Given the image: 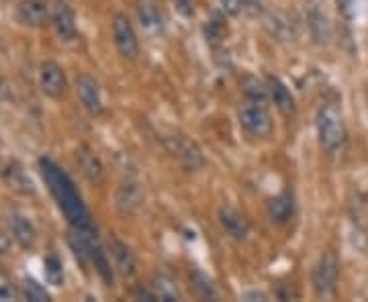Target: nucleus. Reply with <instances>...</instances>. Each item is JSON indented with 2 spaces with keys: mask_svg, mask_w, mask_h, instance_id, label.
<instances>
[{
  "mask_svg": "<svg viewBox=\"0 0 368 302\" xmlns=\"http://www.w3.org/2000/svg\"><path fill=\"white\" fill-rule=\"evenodd\" d=\"M41 170H43V178L48 180L49 190L57 198V205L66 212V217L78 229H90V214L84 209L70 178L64 172H60V167L53 165L49 160H41Z\"/></svg>",
  "mask_w": 368,
  "mask_h": 302,
  "instance_id": "nucleus-1",
  "label": "nucleus"
},
{
  "mask_svg": "<svg viewBox=\"0 0 368 302\" xmlns=\"http://www.w3.org/2000/svg\"><path fill=\"white\" fill-rule=\"evenodd\" d=\"M318 137L321 147L327 153H336L342 147L343 137H346V127H343L342 113L334 107V104H325L321 107L318 113Z\"/></svg>",
  "mask_w": 368,
  "mask_h": 302,
  "instance_id": "nucleus-2",
  "label": "nucleus"
},
{
  "mask_svg": "<svg viewBox=\"0 0 368 302\" xmlns=\"http://www.w3.org/2000/svg\"><path fill=\"white\" fill-rule=\"evenodd\" d=\"M238 118H240L242 129H244L245 133H250L252 137L266 139V137L272 135V131H274V121L270 116L268 109L262 102L247 100L245 104L240 107Z\"/></svg>",
  "mask_w": 368,
  "mask_h": 302,
  "instance_id": "nucleus-3",
  "label": "nucleus"
},
{
  "mask_svg": "<svg viewBox=\"0 0 368 302\" xmlns=\"http://www.w3.org/2000/svg\"><path fill=\"white\" fill-rule=\"evenodd\" d=\"M340 278V259L334 252H325L315 263L313 270V288L319 296H329L334 294Z\"/></svg>",
  "mask_w": 368,
  "mask_h": 302,
  "instance_id": "nucleus-4",
  "label": "nucleus"
},
{
  "mask_svg": "<svg viewBox=\"0 0 368 302\" xmlns=\"http://www.w3.org/2000/svg\"><path fill=\"white\" fill-rule=\"evenodd\" d=\"M166 147L172 156L182 163L184 170L189 172H196L205 165V158H203V151L198 149L195 141H191L184 135H172L166 139Z\"/></svg>",
  "mask_w": 368,
  "mask_h": 302,
  "instance_id": "nucleus-5",
  "label": "nucleus"
},
{
  "mask_svg": "<svg viewBox=\"0 0 368 302\" xmlns=\"http://www.w3.org/2000/svg\"><path fill=\"white\" fill-rule=\"evenodd\" d=\"M113 41L117 51L121 53L125 60H135L139 53V41L135 35V29L131 21L125 15H115L113 17Z\"/></svg>",
  "mask_w": 368,
  "mask_h": 302,
  "instance_id": "nucleus-6",
  "label": "nucleus"
},
{
  "mask_svg": "<svg viewBox=\"0 0 368 302\" xmlns=\"http://www.w3.org/2000/svg\"><path fill=\"white\" fill-rule=\"evenodd\" d=\"M39 88H41V92L49 98H53V100H57L66 94L68 78H66V71L62 70L60 64L43 62L39 66Z\"/></svg>",
  "mask_w": 368,
  "mask_h": 302,
  "instance_id": "nucleus-7",
  "label": "nucleus"
},
{
  "mask_svg": "<svg viewBox=\"0 0 368 302\" xmlns=\"http://www.w3.org/2000/svg\"><path fill=\"white\" fill-rule=\"evenodd\" d=\"M76 94H78L80 104H82L90 115H102V111H104L102 94H100L98 82L93 76H88V74L78 76V80H76Z\"/></svg>",
  "mask_w": 368,
  "mask_h": 302,
  "instance_id": "nucleus-8",
  "label": "nucleus"
},
{
  "mask_svg": "<svg viewBox=\"0 0 368 302\" xmlns=\"http://www.w3.org/2000/svg\"><path fill=\"white\" fill-rule=\"evenodd\" d=\"M51 25L62 41H74L76 39V19L74 11L66 2H57L51 11Z\"/></svg>",
  "mask_w": 368,
  "mask_h": 302,
  "instance_id": "nucleus-9",
  "label": "nucleus"
},
{
  "mask_svg": "<svg viewBox=\"0 0 368 302\" xmlns=\"http://www.w3.org/2000/svg\"><path fill=\"white\" fill-rule=\"evenodd\" d=\"M109 249H111V256H113L117 272L121 274L123 278H131L137 272V259H135V254L129 249V245L119 241V239H111Z\"/></svg>",
  "mask_w": 368,
  "mask_h": 302,
  "instance_id": "nucleus-10",
  "label": "nucleus"
},
{
  "mask_svg": "<svg viewBox=\"0 0 368 302\" xmlns=\"http://www.w3.org/2000/svg\"><path fill=\"white\" fill-rule=\"evenodd\" d=\"M219 225L223 227V231L236 241H244L250 235V223L245 221L244 214H240L231 207H221L219 209Z\"/></svg>",
  "mask_w": 368,
  "mask_h": 302,
  "instance_id": "nucleus-11",
  "label": "nucleus"
},
{
  "mask_svg": "<svg viewBox=\"0 0 368 302\" xmlns=\"http://www.w3.org/2000/svg\"><path fill=\"white\" fill-rule=\"evenodd\" d=\"M2 180L4 184L19 192V194H35V186H33V180L27 176V172L23 170V165L17 162H8L4 167H2Z\"/></svg>",
  "mask_w": 368,
  "mask_h": 302,
  "instance_id": "nucleus-12",
  "label": "nucleus"
},
{
  "mask_svg": "<svg viewBox=\"0 0 368 302\" xmlns=\"http://www.w3.org/2000/svg\"><path fill=\"white\" fill-rule=\"evenodd\" d=\"M266 88H268V98L282 115H294L293 94H291V90L287 88V84L282 80H278L276 76H268L266 78Z\"/></svg>",
  "mask_w": 368,
  "mask_h": 302,
  "instance_id": "nucleus-13",
  "label": "nucleus"
},
{
  "mask_svg": "<svg viewBox=\"0 0 368 302\" xmlns=\"http://www.w3.org/2000/svg\"><path fill=\"white\" fill-rule=\"evenodd\" d=\"M19 19L29 27H43L51 19L46 0H23L19 4Z\"/></svg>",
  "mask_w": 368,
  "mask_h": 302,
  "instance_id": "nucleus-14",
  "label": "nucleus"
},
{
  "mask_svg": "<svg viewBox=\"0 0 368 302\" xmlns=\"http://www.w3.org/2000/svg\"><path fill=\"white\" fill-rule=\"evenodd\" d=\"M268 217L272 223L285 225L294 217V196L293 192H280L278 196L270 198Z\"/></svg>",
  "mask_w": 368,
  "mask_h": 302,
  "instance_id": "nucleus-15",
  "label": "nucleus"
},
{
  "mask_svg": "<svg viewBox=\"0 0 368 302\" xmlns=\"http://www.w3.org/2000/svg\"><path fill=\"white\" fill-rule=\"evenodd\" d=\"M8 227H11V233H13V239L23 247V249H31L37 241V233H35V227L31 225V221L23 217V214H11L8 219Z\"/></svg>",
  "mask_w": 368,
  "mask_h": 302,
  "instance_id": "nucleus-16",
  "label": "nucleus"
},
{
  "mask_svg": "<svg viewBox=\"0 0 368 302\" xmlns=\"http://www.w3.org/2000/svg\"><path fill=\"white\" fill-rule=\"evenodd\" d=\"M117 209L121 210L123 214H131L142 207L144 203V192L137 182H125L117 190Z\"/></svg>",
  "mask_w": 368,
  "mask_h": 302,
  "instance_id": "nucleus-17",
  "label": "nucleus"
},
{
  "mask_svg": "<svg viewBox=\"0 0 368 302\" xmlns=\"http://www.w3.org/2000/svg\"><path fill=\"white\" fill-rule=\"evenodd\" d=\"M76 162L80 165L82 174L93 182V184H98L104 176V167L102 163L98 160V156L95 151H90L88 147H82L78 153H76Z\"/></svg>",
  "mask_w": 368,
  "mask_h": 302,
  "instance_id": "nucleus-18",
  "label": "nucleus"
},
{
  "mask_svg": "<svg viewBox=\"0 0 368 302\" xmlns=\"http://www.w3.org/2000/svg\"><path fill=\"white\" fill-rule=\"evenodd\" d=\"M309 29H311V35L318 43H325L332 35V27L327 21V15L323 11H319L318 6H313L309 11Z\"/></svg>",
  "mask_w": 368,
  "mask_h": 302,
  "instance_id": "nucleus-19",
  "label": "nucleus"
},
{
  "mask_svg": "<svg viewBox=\"0 0 368 302\" xmlns=\"http://www.w3.org/2000/svg\"><path fill=\"white\" fill-rule=\"evenodd\" d=\"M137 17L149 31H158L162 27V13L154 0H139L137 2Z\"/></svg>",
  "mask_w": 368,
  "mask_h": 302,
  "instance_id": "nucleus-20",
  "label": "nucleus"
},
{
  "mask_svg": "<svg viewBox=\"0 0 368 302\" xmlns=\"http://www.w3.org/2000/svg\"><path fill=\"white\" fill-rule=\"evenodd\" d=\"M240 86H242V92H244L245 98L252 100V102H264L268 98L266 80L262 82L256 76H244L242 82H240Z\"/></svg>",
  "mask_w": 368,
  "mask_h": 302,
  "instance_id": "nucleus-21",
  "label": "nucleus"
},
{
  "mask_svg": "<svg viewBox=\"0 0 368 302\" xmlns=\"http://www.w3.org/2000/svg\"><path fill=\"white\" fill-rule=\"evenodd\" d=\"M151 290H154V294L158 296V301H180V298H182V296H180V290H178V286H176V282L172 278H168V276H164V274H160V276L154 278Z\"/></svg>",
  "mask_w": 368,
  "mask_h": 302,
  "instance_id": "nucleus-22",
  "label": "nucleus"
},
{
  "mask_svg": "<svg viewBox=\"0 0 368 302\" xmlns=\"http://www.w3.org/2000/svg\"><path fill=\"white\" fill-rule=\"evenodd\" d=\"M21 296H23L25 301H31V302H48L49 301V294L48 290L41 286V284H37L35 280H25L23 286H21Z\"/></svg>",
  "mask_w": 368,
  "mask_h": 302,
  "instance_id": "nucleus-23",
  "label": "nucleus"
},
{
  "mask_svg": "<svg viewBox=\"0 0 368 302\" xmlns=\"http://www.w3.org/2000/svg\"><path fill=\"white\" fill-rule=\"evenodd\" d=\"M43 274H46V280H48L51 286H62L64 284V270H62V261L55 256L46 257L43 261Z\"/></svg>",
  "mask_w": 368,
  "mask_h": 302,
  "instance_id": "nucleus-24",
  "label": "nucleus"
},
{
  "mask_svg": "<svg viewBox=\"0 0 368 302\" xmlns=\"http://www.w3.org/2000/svg\"><path fill=\"white\" fill-rule=\"evenodd\" d=\"M225 31H227V27H225L219 15L217 17H211V21H207V25H205V35H207V41L211 46H217L219 43L221 39L225 37Z\"/></svg>",
  "mask_w": 368,
  "mask_h": 302,
  "instance_id": "nucleus-25",
  "label": "nucleus"
},
{
  "mask_svg": "<svg viewBox=\"0 0 368 302\" xmlns=\"http://www.w3.org/2000/svg\"><path fill=\"white\" fill-rule=\"evenodd\" d=\"M195 286L196 290L200 292V296L203 298H217V290H215V286H213V282L207 278L205 274H200V272H196L195 276Z\"/></svg>",
  "mask_w": 368,
  "mask_h": 302,
  "instance_id": "nucleus-26",
  "label": "nucleus"
},
{
  "mask_svg": "<svg viewBox=\"0 0 368 302\" xmlns=\"http://www.w3.org/2000/svg\"><path fill=\"white\" fill-rule=\"evenodd\" d=\"M336 6H338V13L342 15L346 21H352V19H354L356 0H336Z\"/></svg>",
  "mask_w": 368,
  "mask_h": 302,
  "instance_id": "nucleus-27",
  "label": "nucleus"
},
{
  "mask_svg": "<svg viewBox=\"0 0 368 302\" xmlns=\"http://www.w3.org/2000/svg\"><path fill=\"white\" fill-rule=\"evenodd\" d=\"M221 2V8H223V13H227V15H240L242 11L245 8V2L244 0H219Z\"/></svg>",
  "mask_w": 368,
  "mask_h": 302,
  "instance_id": "nucleus-28",
  "label": "nucleus"
},
{
  "mask_svg": "<svg viewBox=\"0 0 368 302\" xmlns=\"http://www.w3.org/2000/svg\"><path fill=\"white\" fill-rule=\"evenodd\" d=\"M21 292L11 282H0V301H17Z\"/></svg>",
  "mask_w": 368,
  "mask_h": 302,
  "instance_id": "nucleus-29",
  "label": "nucleus"
},
{
  "mask_svg": "<svg viewBox=\"0 0 368 302\" xmlns=\"http://www.w3.org/2000/svg\"><path fill=\"white\" fill-rule=\"evenodd\" d=\"M8 247H11V237L0 231V256H4L8 252Z\"/></svg>",
  "mask_w": 368,
  "mask_h": 302,
  "instance_id": "nucleus-30",
  "label": "nucleus"
},
{
  "mask_svg": "<svg viewBox=\"0 0 368 302\" xmlns=\"http://www.w3.org/2000/svg\"><path fill=\"white\" fill-rule=\"evenodd\" d=\"M242 298L244 301H268V296L264 292H245Z\"/></svg>",
  "mask_w": 368,
  "mask_h": 302,
  "instance_id": "nucleus-31",
  "label": "nucleus"
},
{
  "mask_svg": "<svg viewBox=\"0 0 368 302\" xmlns=\"http://www.w3.org/2000/svg\"><path fill=\"white\" fill-rule=\"evenodd\" d=\"M6 98H8V84H6V80L0 76V102L6 100Z\"/></svg>",
  "mask_w": 368,
  "mask_h": 302,
  "instance_id": "nucleus-32",
  "label": "nucleus"
},
{
  "mask_svg": "<svg viewBox=\"0 0 368 302\" xmlns=\"http://www.w3.org/2000/svg\"><path fill=\"white\" fill-rule=\"evenodd\" d=\"M360 247H362V252L368 256V231L360 233Z\"/></svg>",
  "mask_w": 368,
  "mask_h": 302,
  "instance_id": "nucleus-33",
  "label": "nucleus"
},
{
  "mask_svg": "<svg viewBox=\"0 0 368 302\" xmlns=\"http://www.w3.org/2000/svg\"><path fill=\"white\" fill-rule=\"evenodd\" d=\"M367 107H368V90H367Z\"/></svg>",
  "mask_w": 368,
  "mask_h": 302,
  "instance_id": "nucleus-34",
  "label": "nucleus"
}]
</instances>
